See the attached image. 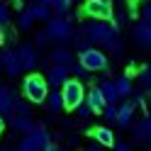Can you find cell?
Segmentation results:
<instances>
[{
  "instance_id": "cell-1",
  "label": "cell",
  "mask_w": 151,
  "mask_h": 151,
  "mask_svg": "<svg viewBox=\"0 0 151 151\" xmlns=\"http://www.w3.org/2000/svg\"><path fill=\"white\" fill-rule=\"evenodd\" d=\"M117 27L112 24L110 20H93L83 27V37H86L88 42H95V44H105L110 51L119 54L122 51V42L117 37Z\"/></svg>"
},
{
  "instance_id": "cell-2",
  "label": "cell",
  "mask_w": 151,
  "mask_h": 151,
  "mask_svg": "<svg viewBox=\"0 0 151 151\" xmlns=\"http://www.w3.org/2000/svg\"><path fill=\"white\" fill-rule=\"evenodd\" d=\"M22 93H24V98L29 100V102L39 105V102H44L46 93H49V86H46L44 76H39V73H27L24 81H22Z\"/></svg>"
},
{
  "instance_id": "cell-3",
  "label": "cell",
  "mask_w": 151,
  "mask_h": 151,
  "mask_svg": "<svg viewBox=\"0 0 151 151\" xmlns=\"http://www.w3.org/2000/svg\"><path fill=\"white\" fill-rule=\"evenodd\" d=\"M61 102H63V110H76V105L83 102V95H86V86L76 78H66V83L61 86Z\"/></svg>"
},
{
  "instance_id": "cell-4",
  "label": "cell",
  "mask_w": 151,
  "mask_h": 151,
  "mask_svg": "<svg viewBox=\"0 0 151 151\" xmlns=\"http://www.w3.org/2000/svg\"><path fill=\"white\" fill-rule=\"evenodd\" d=\"M78 63L86 71H90V73L93 71H107V56L102 54L100 49H95V46H86V49H81Z\"/></svg>"
},
{
  "instance_id": "cell-5",
  "label": "cell",
  "mask_w": 151,
  "mask_h": 151,
  "mask_svg": "<svg viewBox=\"0 0 151 151\" xmlns=\"http://www.w3.org/2000/svg\"><path fill=\"white\" fill-rule=\"evenodd\" d=\"M46 141H51V137H49V132H46V127L37 124L32 132H27L24 139L17 144V151H42Z\"/></svg>"
},
{
  "instance_id": "cell-6",
  "label": "cell",
  "mask_w": 151,
  "mask_h": 151,
  "mask_svg": "<svg viewBox=\"0 0 151 151\" xmlns=\"http://www.w3.org/2000/svg\"><path fill=\"white\" fill-rule=\"evenodd\" d=\"M83 15L90 17V20H112L115 7H112L110 0H88L83 5Z\"/></svg>"
},
{
  "instance_id": "cell-7",
  "label": "cell",
  "mask_w": 151,
  "mask_h": 151,
  "mask_svg": "<svg viewBox=\"0 0 151 151\" xmlns=\"http://www.w3.org/2000/svg\"><path fill=\"white\" fill-rule=\"evenodd\" d=\"M46 37L54 42H66L73 37V27L68 20H63V17H56V20H49V27H46Z\"/></svg>"
},
{
  "instance_id": "cell-8",
  "label": "cell",
  "mask_w": 151,
  "mask_h": 151,
  "mask_svg": "<svg viewBox=\"0 0 151 151\" xmlns=\"http://www.w3.org/2000/svg\"><path fill=\"white\" fill-rule=\"evenodd\" d=\"M66 78H71V73H68V66H59V63H51L49 68H46V73H44V81H46V86L49 88H61L63 83H66Z\"/></svg>"
},
{
  "instance_id": "cell-9",
  "label": "cell",
  "mask_w": 151,
  "mask_h": 151,
  "mask_svg": "<svg viewBox=\"0 0 151 151\" xmlns=\"http://www.w3.org/2000/svg\"><path fill=\"white\" fill-rule=\"evenodd\" d=\"M15 56H17V61H20V68H24V71H34L37 68V49L32 44H20Z\"/></svg>"
},
{
  "instance_id": "cell-10",
  "label": "cell",
  "mask_w": 151,
  "mask_h": 151,
  "mask_svg": "<svg viewBox=\"0 0 151 151\" xmlns=\"http://www.w3.org/2000/svg\"><path fill=\"white\" fill-rule=\"evenodd\" d=\"M83 102L90 107V112H102V107H105V98H102V93H100L98 86H90V88L86 90Z\"/></svg>"
},
{
  "instance_id": "cell-11",
  "label": "cell",
  "mask_w": 151,
  "mask_h": 151,
  "mask_svg": "<svg viewBox=\"0 0 151 151\" xmlns=\"http://www.w3.org/2000/svg\"><path fill=\"white\" fill-rule=\"evenodd\" d=\"M134 110H137V105H134V100H124L122 105L117 107V117H115V122L122 127V129H127L129 124H132V117H134Z\"/></svg>"
},
{
  "instance_id": "cell-12",
  "label": "cell",
  "mask_w": 151,
  "mask_h": 151,
  "mask_svg": "<svg viewBox=\"0 0 151 151\" xmlns=\"http://www.w3.org/2000/svg\"><path fill=\"white\" fill-rule=\"evenodd\" d=\"M88 137L95 139V144H100L102 149H110L115 144V134H112L110 127H95V129H88Z\"/></svg>"
},
{
  "instance_id": "cell-13",
  "label": "cell",
  "mask_w": 151,
  "mask_h": 151,
  "mask_svg": "<svg viewBox=\"0 0 151 151\" xmlns=\"http://www.w3.org/2000/svg\"><path fill=\"white\" fill-rule=\"evenodd\" d=\"M0 66H5V71H7V76H17L22 68H20V61H17V56H15V49H7L0 54Z\"/></svg>"
},
{
  "instance_id": "cell-14",
  "label": "cell",
  "mask_w": 151,
  "mask_h": 151,
  "mask_svg": "<svg viewBox=\"0 0 151 151\" xmlns=\"http://www.w3.org/2000/svg\"><path fill=\"white\" fill-rule=\"evenodd\" d=\"M15 100H17V95H15V90H10V88H5V86H0V115H3V117H7V115H12Z\"/></svg>"
},
{
  "instance_id": "cell-15",
  "label": "cell",
  "mask_w": 151,
  "mask_h": 151,
  "mask_svg": "<svg viewBox=\"0 0 151 151\" xmlns=\"http://www.w3.org/2000/svg\"><path fill=\"white\" fill-rule=\"evenodd\" d=\"M132 137H134V141H149V137H151V119H149L146 112H144V117H141L137 124H134Z\"/></svg>"
},
{
  "instance_id": "cell-16",
  "label": "cell",
  "mask_w": 151,
  "mask_h": 151,
  "mask_svg": "<svg viewBox=\"0 0 151 151\" xmlns=\"http://www.w3.org/2000/svg\"><path fill=\"white\" fill-rule=\"evenodd\" d=\"M39 122H34L29 115H15L12 117V122H10V127L15 129V132H22V134H27V132H32Z\"/></svg>"
},
{
  "instance_id": "cell-17",
  "label": "cell",
  "mask_w": 151,
  "mask_h": 151,
  "mask_svg": "<svg viewBox=\"0 0 151 151\" xmlns=\"http://www.w3.org/2000/svg\"><path fill=\"white\" fill-rule=\"evenodd\" d=\"M98 88H100V93H102V98H105V105H117V102H119L117 88H115V81H102Z\"/></svg>"
},
{
  "instance_id": "cell-18",
  "label": "cell",
  "mask_w": 151,
  "mask_h": 151,
  "mask_svg": "<svg viewBox=\"0 0 151 151\" xmlns=\"http://www.w3.org/2000/svg\"><path fill=\"white\" fill-rule=\"evenodd\" d=\"M134 39H137L141 46H149V44H151V22L141 20L139 24H134Z\"/></svg>"
},
{
  "instance_id": "cell-19",
  "label": "cell",
  "mask_w": 151,
  "mask_h": 151,
  "mask_svg": "<svg viewBox=\"0 0 151 151\" xmlns=\"http://www.w3.org/2000/svg\"><path fill=\"white\" fill-rule=\"evenodd\" d=\"M27 10H29V15L34 17V22L37 20H49L51 17V7L44 5V3H34L32 0V5H27Z\"/></svg>"
},
{
  "instance_id": "cell-20",
  "label": "cell",
  "mask_w": 151,
  "mask_h": 151,
  "mask_svg": "<svg viewBox=\"0 0 151 151\" xmlns=\"http://www.w3.org/2000/svg\"><path fill=\"white\" fill-rule=\"evenodd\" d=\"M44 102H46V107H49V112H51V115H59V112L63 110V102H61V93H59V90L46 93Z\"/></svg>"
},
{
  "instance_id": "cell-21",
  "label": "cell",
  "mask_w": 151,
  "mask_h": 151,
  "mask_svg": "<svg viewBox=\"0 0 151 151\" xmlns=\"http://www.w3.org/2000/svg\"><path fill=\"white\" fill-rule=\"evenodd\" d=\"M51 63L71 66V63H73V54H71L68 49H54V51H51Z\"/></svg>"
},
{
  "instance_id": "cell-22",
  "label": "cell",
  "mask_w": 151,
  "mask_h": 151,
  "mask_svg": "<svg viewBox=\"0 0 151 151\" xmlns=\"http://www.w3.org/2000/svg\"><path fill=\"white\" fill-rule=\"evenodd\" d=\"M115 88H117V95L119 98H127V95H132V90H134L129 76H119V78L115 81Z\"/></svg>"
},
{
  "instance_id": "cell-23",
  "label": "cell",
  "mask_w": 151,
  "mask_h": 151,
  "mask_svg": "<svg viewBox=\"0 0 151 151\" xmlns=\"http://www.w3.org/2000/svg\"><path fill=\"white\" fill-rule=\"evenodd\" d=\"M32 24H34V17L29 15V10H27V7H22V10L17 12V29L27 32V29H29Z\"/></svg>"
},
{
  "instance_id": "cell-24",
  "label": "cell",
  "mask_w": 151,
  "mask_h": 151,
  "mask_svg": "<svg viewBox=\"0 0 151 151\" xmlns=\"http://www.w3.org/2000/svg\"><path fill=\"white\" fill-rule=\"evenodd\" d=\"M17 39V29H12V27H0V46H12V42Z\"/></svg>"
},
{
  "instance_id": "cell-25",
  "label": "cell",
  "mask_w": 151,
  "mask_h": 151,
  "mask_svg": "<svg viewBox=\"0 0 151 151\" xmlns=\"http://www.w3.org/2000/svg\"><path fill=\"white\" fill-rule=\"evenodd\" d=\"M71 3L73 0H51L49 7H51V12H56V15H66L71 10Z\"/></svg>"
},
{
  "instance_id": "cell-26",
  "label": "cell",
  "mask_w": 151,
  "mask_h": 151,
  "mask_svg": "<svg viewBox=\"0 0 151 151\" xmlns=\"http://www.w3.org/2000/svg\"><path fill=\"white\" fill-rule=\"evenodd\" d=\"M68 73H71V78L81 81V83H83V81H86L88 76H90V71H86L81 63H71V66H68Z\"/></svg>"
},
{
  "instance_id": "cell-27",
  "label": "cell",
  "mask_w": 151,
  "mask_h": 151,
  "mask_svg": "<svg viewBox=\"0 0 151 151\" xmlns=\"http://www.w3.org/2000/svg\"><path fill=\"white\" fill-rule=\"evenodd\" d=\"M29 112H32V105H29V100H20V98H17L15 100V107H12V115H29Z\"/></svg>"
},
{
  "instance_id": "cell-28",
  "label": "cell",
  "mask_w": 151,
  "mask_h": 151,
  "mask_svg": "<svg viewBox=\"0 0 151 151\" xmlns=\"http://www.w3.org/2000/svg\"><path fill=\"white\" fill-rule=\"evenodd\" d=\"M137 73H139V81H141V88H144V90H149V83H151V78H149V76H151V73H149V66L144 63V66H141V68H139Z\"/></svg>"
},
{
  "instance_id": "cell-29",
  "label": "cell",
  "mask_w": 151,
  "mask_h": 151,
  "mask_svg": "<svg viewBox=\"0 0 151 151\" xmlns=\"http://www.w3.org/2000/svg\"><path fill=\"white\" fill-rule=\"evenodd\" d=\"M5 24H10V10H7V5L0 0V27H5Z\"/></svg>"
},
{
  "instance_id": "cell-30",
  "label": "cell",
  "mask_w": 151,
  "mask_h": 151,
  "mask_svg": "<svg viewBox=\"0 0 151 151\" xmlns=\"http://www.w3.org/2000/svg\"><path fill=\"white\" fill-rule=\"evenodd\" d=\"M102 115H105L107 122H115V117H117V105H105V107H102Z\"/></svg>"
},
{
  "instance_id": "cell-31",
  "label": "cell",
  "mask_w": 151,
  "mask_h": 151,
  "mask_svg": "<svg viewBox=\"0 0 151 151\" xmlns=\"http://www.w3.org/2000/svg\"><path fill=\"white\" fill-rule=\"evenodd\" d=\"M76 112H78V117H90L93 112H90V107L86 105V102H81V105H76Z\"/></svg>"
},
{
  "instance_id": "cell-32",
  "label": "cell",
  "mask_w": 151,
  "mask_h": 151,
  "mask_svg": "<svg viewBox=\"0 0 151 151\" xmlns=\"http://www.w3.org/2000/svg\"><path fill=\"white\" fill-rule=\"evenodd\" d=\"M110 149H112V151H132V149H129V144H124V141H115V144H112Z\"/></svg>"
},
{
  "instance_id": "cell-33",
  "label": "cell",
  "mask_w": 151,
  "mask_h": 151,
  "mask_svg": "<svg viewBox=\"0 0 151 151\" xmlns=\"http://www.w3.org/2000/svg\"><path fill=\"white\" fill-rule=\"evenodd\" d=\"M141 20H151V7H149V3H144V5H141Z\"/></svg>"
},
{
  "instance_id": "cell-34",
  "label": "cell",
  "mask_w": 151,
  "mask_h": 151,
  "mask_svg": "<svg viewBox=\"0 0 151 151\" xmlns=\"http://www.w3.org/2000/svg\"><path fill=\"white\" fill-rule=\"evenodd\" d=\"M42 151H59V144H54V141H46Z\"/></svg>"
},
{
  "instance_id": "cell-35",
  "label": "cell",
  "mask_w": 151,
  "mask_h": 151,
  "mask_svg": "<svg viewBox=\"0 0 151 151\" xmlns=\"http://www.w3.org/2000/svg\"><path fill=\"white\" fill-rule=\"evenodd\" d=\"M49 42V37H46V32H39L37 34V44H46Z\"/></svg>"
},
{
  "instance_id": "cell-36",
  "label": "cell",
  "mask_w": 151,
  "mask_h": 151,
  "mask_svg": "<svg viewBox=\"0 0 151 151\" xmlns=\"http://www.w3.org/2000/svg\"><path fill=\"white\" fill-rule=\"evenodd\" d=\"M83 151H102V146H100V144H95V141H93V144H88V146L83 149Z\"/></svg>"
},
{
  "instance_id": "cell-37",
  "label": "cell",
  "mask_w": 151,
  "mask_h": 151,
  "mask_svg": "<svg viewBox=\"0 0 151 151\" xmlns=\"http://www.w3.org/2000/svg\"><path fill=\"white\" fill-rule=\"evenodd\" d=\"M5 124H7V122H5V117H3V115H0V132H3V129H5Z\"/></svg>"
},
{
  "instance_id": "cell-38",
  "label": "cell",
  "mask_w": 151,
  "mask_h": 151,
  "mask_svg": "<svg viewBox=\"0 0 151 151\" xmlns=\"http://www.w3.org/2000/svg\"><path fill=\"white\" fill-rule=\"evenodd\" d=\"M34 3H44V5H49V3H51V0H34Z\"/></svg>"
},
{
  "instance_id": "cell-39",
  "label": "cell",
  "mask_w": 151,
  "mask_h": 151,
  "mask_svg": "<svg viewBox=\"0 0 151 151\" xmlns=\"http://www.w3.org/2000/svg\"><path fill=\"white\" fill-rule=\"evenodd\" d=\"M0 151H5V149H0Z\"/></svg>"
},
{
  "instance_id": "cell-40",
  "label": "cell",
  "mask_w": 151,
  "mask_h": 151,
  "mask_svg": "<svg viewBox=\"0 0 151 151\" xmlns=\"http://www.w3.org/2000/svg\"><path fill=\"white\" fill-rule=\"evenodd\" d=\"M144 3H146V0H144Z\"/></svg>"
}]
</instances>
